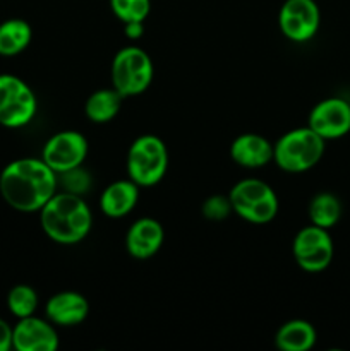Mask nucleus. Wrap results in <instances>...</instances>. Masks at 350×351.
Returning a JSON list of instances; mask_svg holds the SVG:
<instances>
[{"instance_id": "5", "label": "nucleus", "mask_w": 350, "mask_h": 351, "mask_svg": "<svg viewBox=\"0 0 350 351\" xmlns=\"http://www.w3.org/2000/svg\"><path fill=\"white\" fill-rule=\"evenodd\" d=\"M168 167L165 143L156 136H141L127 153V173L139 187H151L163 178Z\"/></svg>"}, {"instance_id": "8", "label": "nucleus", "mask_w": 350, "mask_h": 351, "mask_svg": "<svg viewBox=\"0 0 350 351\" xmlns=\"http://www.w3.org/2000/svg\"><path fill=\"white\" fill-rule=\"evenodd\" d=\"M333 240L321 226H305L295 235L292 254L295 263L305 273H321L333 261Z\"/></svg>"}, {"instance_id": "27", "label": "nucleus", "mask_w": 350, "mask_h": 351, "mask_svg": "<svg viewBox=\"0 0 350 351\" xmlns=\"http://www.w3.org/2000/svg\"><path fill=\"white\" fill-rule=\"evenodd\" d=\"M349 103H350V101H349Z\"/></svg>"}, {"instance_id": "9", "label": "nucleus", "mask_w": 350, "mask_h": 351, "mask_svg": "<svg viewBox=\"0 0 350 351\" xmlns=\"http://www.w3.org/2000/svg\"><path fill=\"white\" fill-rule=\"evenodd\" d=\"M321 14L314 0H285L278 14L281 33L292 41L304 43L319 29Z\"/></svg>"}, {"instance_id": "2", "label": "nucleus", "mask_w": 350, "mask_h": 351, "mask_svg": "<svg viewBox=\"0 0 350 351\" xmlns=\"http://www.w3.org/2000/svg\"><path fill=\"white\" fill-rule=\"evenodd\" d=\"M43 232L54 242L74 245L86 239L93 225V216L81 195L55 192L50 201L40 209Z\"/></svg>"}, {"instance_id": "21", "label": "nucleus", "mask_w": 350, "mask_h": 351, "mask_svg": "<svg viewBox=\"0 0 350 351\" xmlns=\"http://www.w3.org/2000/svg\"><path fill=\"white\" fill-rule=\"evenodd\" d=\"M7 307L17 319L34 315L38 308V293L27 285H17L7 295Z\"/></svg>"}, {"instance_id": "14", "label": "nucleus", "mask_w": 350, "mask_h": 351, "mask_svg": "<svg viewBox=\"0 0 350 351\" xmlns=\"http://www.w3.org/2000/svg\"><path fill=\"white\" fill-rule=\"evenodd\" d=\"M48 321L57 326H78L88 317L89 304L78 291H60L47 302Z\"/></svg>"}, {"instance_id": "18", "label": "nucleus", "mask_w": 350, "mask_h": 351, "mask_svg": "<svg viewBox=\"0 0 350 351\" xmlns=\"http://www.w3.org/2000/svg\"><path fill=\"white\" fill-rule=\"evenodd\" d=\"M33 31L24 19H7L0 24V55H19L31 43Z\"/></svg>"}, {"instance_id": "17", "label": "nucleus", "mask_w": 350, "mask_h": 351, "mask_svg": "<svg viewBox=\"0 0 350 351\" xmlns=\"http://www.w3.org/2000/svg\"><path fill=\"white\" fill-rule=\"evenodd\" d=\"M275 343L281 351H307L316 343V329L302 319L288 321L278 329Z\"/></svg>"}, {"instance_id": "10", "label": "nucleus", "mask_w": 350, "mask_h": 351, "mask_svg": "<svg viewBox=\"0 0 350 351\" xmlns=\"http://www.w3.org/2000/svg\"><path fill=\"white\" fill-rule=\"evenodd\" d=\"M86 154H88V141L84 139V136L75 130H64L47 141L41 160L55 173H62V171L81 167Z\"/></svg>"}, {"instance_id": "25", "label": "nucleus", "mask_w": 350, "mask_h": 351, "mask_svg": "<svg viewBox=\"0 0 350 351\" xmlns=\"http://www.w3.org/2000/svg\"><path fill=\"white\" fill-rule=\"evenodd\" d=\"M12 348V328L3 319H0V351Z\"/></svg>"}, {"instance_id": "22", "label": "nucleus", "mask_w": 350, "mask_h": 351, "mask_svg": "<svg viewBox=\"0 0 350 351\" xmlns=\"http://www.w3.org/2000/svg\"><path fill=\"white\" fill-rule=\"evenodd\" d=\"M113 14L126 23H144L151 10V0H110Z\"/></svg>"}, {"instance_id": "6", "label": "nucleus", "mask_w": 350, "mask_h": 351, "mask_svg": "<svg viewBox=\"0 0 350 351\" xmlns=\"http://www.w3.org/2000/svg\"><path fill=\"white\" fill-rule=\"evenodd\" d=\"M153 79V62L150 55L137 47H126L117 51L112 62L113 89L122 95L136 96L146 91Z\"/></svg>"}, {"instance_id": "26", "label": "nucleus", "mask_w": 350, "mask_h": 351, "mask_svg": "<svg viewBox=\"0 0 350 351\" xmlns=\"http://www.w3.org/2000/svg\"><path fill=\"white\" fill-rule=\"evenodd\" d=\"M126 34L129 38H132V40H136V38H141L144 33V26L143 23H126Z\"/></svg>"}, {"instance_id": "3", "label": "nucleus", "mask_w": 350, "mask_h": 351, "mask_svg": "<svg viewBox=\"0 0 350 351\" xmlns=\"http://www.w3.org/2000/svg\"><path fill=\"white\" fill-rule=\"evenodd\" d=\"M325 153V139L311 127L294 129L273 146V160L281 170L301 173L319 163Z\"/></svg>"}, {"instance_id": "13", "label": "nucleus", "mask_w": 350, "mask_h": 351, "mask_svg": "<svg viewBox=\"0 0 350 351\" xmlns=\"http://www.w3.org/2000/svg\"><path fill=\"white\" fill-rule=\"evenodd\" d=\"M163 226L153 218H141L130 225L126 235V247L134 259H150L163 245Z\"/></svg>"}, {"instance_id": "12", "label": "nucleus", "mask_w": 350, "mask_h": 351, "mask_svg": "<svg viewBox=\"0 0 350 351\" xmlns=\"http://www.w3.org/2000/svg\"><path fill=\"white\" fill-rule=\"evenodd\" d=\"M12 348L17 351H55L58 348L57 331L43 319L34 315L23 317L12 328Z\"/></svg>"}, {"instance_id": "24", "label": "nucleus", "mask_w": 350, "mask_h": 351, "mask_svg": "<svg viewBox=\"0 0 350 351\" xmlns=\"http://www.w3.org/2000/svg\"><path fill=\"white\" fill-rule=\"evenodd\" d=\"M230 211H232V204L225 195H211L202 204V216L211 221H222L230 215Z\"/></svg>"}, {"instance_id": "16", "label": "nucleus", "mask_w": 350, "mask_h": 351, "mask_svg": "<svg viewBox=\"0 0 350 351\" xmlns=\"http://www.w3.org/2000/svg\"><path fill=\"white\" fill-rule=\"evenodd\" d=\"M137 187L139 185L134 184L130 178L110 184L100 197V208H102L103 215H106L108 218H122V216L129 215L136 208L137 199H139Z\"/></svg>"}, {"instance_id": "11", "label": "nucleus", "mask_w": 350, "mask_h": 351, "mask_svg": "<svg viewBox=\"0 0 350 351\" xmlns=\"http://www.w3.org/2000/svg\"><path fill=\"white\" fill-rule=\"evenodd\" d=\"M309 127L325 141L347 136L350 132V103L340 98L323 99L312 108Z\"/></svg>"}, {"instance_id": "1", "label": "nucleus", "mask_w": 350, "mask_h": 351, "mask_svg": "<svg viewBox=\"0 0 350 351\" xmlns=\"http://www.w3.org/2000/svg\"><path fill=\"white\" fill-rule=\"evenodd\" d=\"M57 173L36 158H21L0 173V194L10 208L23 213L40 211L57 192Z\"/></svg>"}, {"instance_id": "7", "label": "nucleus", "mask_w": 350, "mask_h": 351, "mask_svg": "<svg viewBox=\"0 0 350 351\" xmlns=\"http://www.w3.org/2000/svg\"><path fill=\"white\" fill-rule=\"evenodd\" d=\"M38 101L33 89L12 74H0V125L17 129L33 120Z\"/></svg>"}, {"instance_id": "15", "label": "nucleus", "mask_w": 350, "mask_h": 351, "mask_svg": "<svg viewBox=\"0 0 350 351\" xmlns=\"http://www.w3.org/2000/svg\"><path fill=\"white\" fill-rule=\"evenodd\" d=\"M230 156L244 168H261L273 160V146L257 134H242L230 146Z\"/></svg>"}, {"instance_id": "19", "label": "nucleus", "mask_w": 350, "mask_h": 351, "mask_svg": "<svg viewBox=\"0 0 350 351\" xmlns=\"http://www.w3.org/2000/svg\"><path fill=\"white\" fill-rule=\"evenodd\" d=\"M122 106V95L117 89H98L88 98L84 106L86 117L91 122L105 123L115 119Z\"/></svg>"}, {"instance_id": "4", "label": "nucleus", "mask_w": 350, "mask_h": 351, "mask_svg": "<svg viewBox=\"0 0 350 351\" xmlns=\"http://www.w3.org/2000/svg\"><path fill=\"white\" fill-rule=\"evenodd\" d=\"M229 199L237 216L256 225L270 223L278 213L277 194L257 178H246L233 185Z\"/></svg>"}, {"instance_id": "20", "label": "nucleus", "mask_w": 350, "mask_h": 351, "mask_svg": "<svg viewBox=\"0 0 350 351\" xmlns=\"http://www.w3.org/2000/svg\"><path fill=\"white\" fill-rule=\"evenodd\" d=\"M340 216H342V204L336 195L329 194V192H321L312 197L311 204H309V218H311L312 225L328 230L338 223Z\"/></svg>"}, {"instance_id": "23", "label": "nucleus", "mask_w": 350, "mask_h": 351, "mask_svg": "<svg viewBox=\"0 0 350 351\" xmlns=\"http://www.w3.org/2000/svg\"><path fill=\"white\" fill-rule=\"evenodd\" d=\"M57 185L64 187V192H69V194L82 195L84 192L89 191L91 177L81 167H75L72 170L57 173Z\"/></svg>"}]
</instances>
